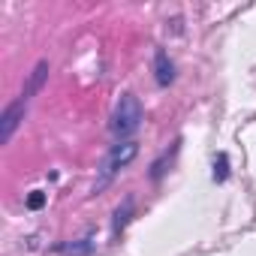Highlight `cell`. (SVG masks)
<instances>
[{
  "instance_id": "6da1fadb",
  "label": "cell",
  "mask_w": 256,
  "mask_h": 256,
  "mask_svg": "<svg viewBox=\"0 0 256 256\" xmlns=\"http://www.w3.org/2000/svg\"><path fill=\"white\" fill-rule=\"evenodd\" d=\"M142 124V102L133 96V94H124L118 108H114V118H112V133L114 136H133Z\"/></svg>"
},
{
  "instance_id": "7a4b0ae2",
  "label": "cell",
  "mask_w": 256,
  "mask_h": 256,
  "mask_svg": "<svg viewBox=\"0 0 256 256\" xmlns=\"http://www.w3.org/2000/svg\"><path fill=\"white\" fill-rule=\"evenodd\" d=\"M136 142H124V145H118L112 154H108V160H106V166H102V184L108 181V175L112 172H118L120 166H126V163H130L133 157H136Z\"/></svg>"
},
{
  "instance_id": "3957f363",
  "label": "cell",
  "mask_w": 256,
  "mask_h": 256,
  "mask_svg": "<svg viewBox=\"0 0 256 256\" xmlns=\"http://www.w3.org/2000/svg\"><path fill=\"white\" fill-rule=\"evenodd\" d=\"M22 112H24V100H22V102H16V106H10V108L4 112V118H0V142H10V139H12Z\"/></svg>"
},
{
  "instance_id": "277c9868",
  "label": "cell",
  "mask_w": 256,
  "mask_h": 256,
  "mask_svg": "<svg viewBox=\"0 0 256 256\" xmlns=\"http://www.w3.org/2000/svg\"><path fill=\"white\" fill-rule=\"evenodd\" d=\"M175 78V66H172V60L166 58V52H157V82L160 84H169Z\"/></svg>"
},
{
  "instance_id": "5b68a950",
  "label": "cell",
  "mask_w": 256,
  "mask_h": 256,
  "mask_svg": "<svg viewBox=\"0 0 256 256\" xmlns=\"http://www.w3.org/2000/svg\"><path fill=\"white\" fill-rule=\"evenodd\" d=\"M46 76H48V64H46V60H40V64H36V70H34V76H30V84H28V90H24V100L42 88V78H46Z\"/></svg>"
},
{
  "instance_id": "8992f818",
  "label": "cell",
  "mask_w": 256,
  "mask_h": 256,
  "mask_svg": "<svg viewBox=\"0 0 256 256\" xmlns=\"http://www.w3.org/2000/svg\"><path fill=\"white\" fill-rule=\"evenodd\" d=\"M42 205H46V193L34 190V193L28 196V208H34V211H36V208H42Z\"/></svg>"
},
{
  "instance_id": "52a82bcc",
  "label": "cell",
  "mask_w": 256,
  "mask_h": 256,
  "mask_svg": "<svg viewBox=\"0 0 256 256\" xmlns=\"http://www.w3.org/2000/svg\"><path fill=\"white\" fill-rule=\"evenodd\" d=\"M214 178L217 181H226V157L220 154V160H217V169H214Z\"/></svg>"
}]
</instances>
